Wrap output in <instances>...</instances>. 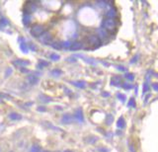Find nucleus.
<instances>
[{
    "label": "nucleus",
    "instance_id": "obj_1",
    "mask_svg": "<svg viewBox=\"0 0 158 152\" xmlns=\"http://www.w3.org/2000/svg\"><path fill=\"white\" fill-rule=\"evenodd\" d=\"M104 27L107 29V30H114L115 27H116V23H115L114 20L112 19H108L104 22Z\"/></svg>",
    "mask_w": 158,
    "mask_h": 152
},
{
    "label": "nucleus",
    "instance_id": "obj_2",
    "mask_svg": "<svg viewBox=\"0 0 158 152\" xmlns=\"http://www.w3.org/2000/svg\"><path fill=\"white\" fill-rule=\"evenodd\" d=\"M89 43L92 45H98V44H100V41L97 37L91 36V37H89Z\"/></svg>",
    "mask_w": 158,
    "mask_h": 152
},
{
    "label": "nucleus",
    "instance_id": "obj_3",
    "mask_svg": "<svg viewBox=\"0 0 158 152\" xmlns=\"http://www.w3.org/2000/svg\"><path fill=\"white\" fill-rule=\"evenodd\" d=\"M117 126L119 128H124L125 126H126V124H125V120H124V118H120V120H118V122H117Z\"/></svg>",
    "mask_w": 158,
    "mask_h": 152
},
{
    "label": "nucleus",
    "instance_id": "obj_4",
    "mask_svg": "<svg viewBox=\"0 0 158 152\" xmlns=\"http://www.w3.org/2000/svg\"><path fill=\"white\" fill-rule=\"evenodd\" d=\"M112 84H113V85H116V86L120 85V78H118V77H117V78H114V80L112 81Z\"/></svg>",
    "mask_w": 158,
    "mask_h": 152
},
{
    "label": "nucleus",
    "instance_id": "obj_5",
    "mask_svg": "<svg viewBox=\"0 0 158 152\" xmlns=\"http://www.w3.org/2000/svg\"><path fill=\"white\" fill-rule=\"evenodd\" d=\"M126 78L128 80V81H133V79H134V75H133V74H129V73H126Z\"/></svg>",
    "mask_w": 158,
    "mask_h": 152
},
{
    "label": "nucleus",
    "instance_id": "obj_6",
    "mask_svg": "<svg viewBox=\"0 0 158 152\" xmlns=\"http://www.w3.org/2000/svg\"><path fill=\"white\" fill-rule=\"evenodd\" d=\"M118 98L120 99V101H123V102L126 101V96L123 95V94H118Z\"/></svg>",
    "mask_w": 158,
    "mask_h": 152
},
{
    "label": "nucleus",
    "instance_id": "obj_7",
    "mask_svg": "<svg viewBox=\"0 0 158 152\" xmlns=\"http://www.w3.org/2000/svg\"><path fill=\"white\" fill-rule=\"evenodd\" d=\"M128 106H129V107H133V108L135 107V104H134V100H133V99H131V100H129Z\"/></svg>",
    "mask_w": 158,
    "mask_h": 152
},
{
    "label": "nucleus",
    "instance_id": "obj_8",
    "mask_svg": "<svg viewBox=\"0 0 158 152\" xmlns=\"http://www.w3.org/2000/svg\"><path fill=\"white\" fill-rule=\"evenodd\" d=\"M108 15H109L110 17H112V18H113L115 15H116V11H115V10H111L110 12L108 13Z\"/></svg>",
    "mask_w": 158,
    "mask_h": 152
},
{
    "label": "nucleus",
    "instance_id": "obj_9",
    "mask_svg": "<svg viewBox=\"0 0 158 152\" xmlns=\"http://www.w3.org/2000/svg\"><path fill=\"white\" fill-rule=\"evenodd\" d=\"M152 87H153V89H154L155 91H158V83H153Z\"/></svg>",
    "mask_w": 158,
    "mask_h": 152
},
{
    "label": "nucleus",
    "instance_id": "obj_10",
    "mask_svg": "<svg viewBox=\"0 0 158 152\" xmlns=\"http://www.w3.org/2000/svg\"><path fill=\"white\" fill-rule=\"evenodd\" d=\"M99 34H100V36H101V37H106V35H107V32H105V31H100V32H99Z\"/></svg>",
    "mask_w": 158,
    "mask_h": 152
},
{
    "label": "nucleus",
    "instance_id": "obj_11",
    "mask_svg": "<svg viewBox=\"0 0 158 152\" xmlns=\"http://www.w3.org/2000/svg\"><path fill=\"white\" fill-rule=\"evenodd\" d=\"M123 86H124V88L125 89H131L132 88V86H131L129 84H123Z\"/></svg>",
    "mask_w": 158,
    "mask_h": 152
},
{
    "label": "nucleus",
    "instance_id": "obj_12",
    "mask_svg": "<svg viewBox=\"0 0 158 152\" xmlns=\"http://www.w3.org/2000/svg\"><path fill=\"white\" fill-rule=\"evenodd\" d=\"M137 58H138V55H136V56H135V57H133V60H132V63H133V62H135Z\"/></svg>",
    "mask_w": 158,
    "mask_h": 152
},
{
    "label": "nucleus",
    "instance_id": "obj_13",
    "mask_svg": "<svg viewBox=\"0 0 158 152\" xmlns=\"http://www.w3.org/2000/svg\"><path fill=\"white\" fill-rule=\"evenodd\" d=\"M112 116H110V117H109V120H108V124H111V122H112Z\"/></svg>",
    "mask_w": 158,
    "mask_h": 152
},
{
    "label": "nucleus",
    "instance_id": "obj_14",
    "mask_svg": "<svg viewBox=\"0 0 158 152\" xmlns=\"http://www.w3.org/2000/svg\"><path fill=\"white\" fill-rule=\"evenodd\" d=\"M118 68H119V69H120V70H126V68H125V67H122V66H118Z\"/></svg>",
    "mask_w": 158,
    "mask_h": 152
}]
</instances>
